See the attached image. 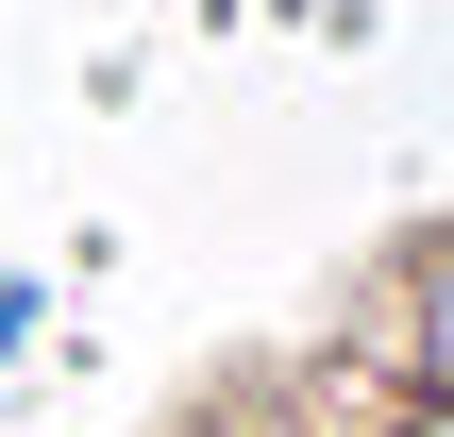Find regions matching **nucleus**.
Returning a JSON list of instances; mask_svg holds the SVG:
<instances>
[{
	"label": "nucleus",
	"mask_w": 454,
	"mask_h": 437,
	"mask_svg": "<svg viewBox=\"0 0 454 437\" xmlns=\"http://www.w3.org/2000/svg\"><path fill=\"white\" fill-rule=\"evenodd\" d=\"M404 404H454V236L404 253Z\"/></svg>",
	"instance_id": "obj_1"
},
{
	"label": "nucleus",
	"mask_w": 454,
	"mask_h": 437,
	"mask_svg": "<svg viewBox=\"0 0 454 437\" xmlns=\"http://www.w3.org/2000/svg\"><path fill=\"white\" fill-rule=\"evenodd\" d=\"M202 437H320V421H303V404H219Z\"/></svg>",
	"instance_id": "obj_2"
},
{
	"label": "nucleus",
	"mask_w": 454,
	"mask_h": 437,
	"mask_svg": "<svg viewBox=\"0 0 454 437\" xmlns=\"http://www.w3.org/2000/svg\"><path fill=\"white\" fill-rule=\"evenodd\" d=\"M387 437H454V404H387Z\"/></svg>",
	"instance_id": "obj_3"
}]
</instances>
